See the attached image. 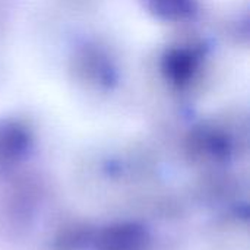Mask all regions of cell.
Here are the masks:
<instances>
[{
    "label": "cell",
    "mask_w": 250,
    "mask_h": 250,
    "mask_svg": "<svg viewBox=\"0 0 250 250\" xmlns=\"http://www.w3.org/2000/svg\"><path fill=\"white\" fill-rule=\"evenodd\" d=\"M190 59V56H185L182 53H177L176 56L170 57L168 69L170 73L176 78V81H185L189 78L190 70L193 69V60Z\"/></svg>",
    "instance_id": "cell-2"
},
{
    "label": "cell",
    "mask_w": 250,
    "mask_h": 250,
    "mask_svg": "<svg viewBox=\"0 0 250 250\" xmlns=\"http://www.w3.org/2000/svg\"><path fill=\"white\" fill-rule=\"evenodd\" d=\"M151 10L166 19H183L193 13V0H146Z\"/></svg>",
    "instance_id": "cell-1"
}]
</instances>
